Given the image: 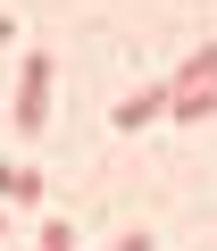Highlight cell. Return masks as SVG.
Masks as SVG:
<instances>
[{
    "instance_id": "6da1fadb",
    "label": "cell",
    "mask_w": 217,
    "mask_h": 251,
    "mask_svg": "<svg viewBox=\"0 0 217 251\" xmlns=\"http://www.w3.org/2000/svg\"><path fill=\"white\" fill-rule=\"evenodd\" d=\"M42 117H50V59H17V100H9V134H42Z\"/></svg>"
},
{
    "instance_id": "7a4b0ae2",
    "label": "cell",
    "mask_w": 217,
    "mask_h": 251,
    "mask_svg": "<svg viewBox=\"0 0 217 251\" xmlns=\"http://www.w3.org/2000/svg\"><path fill=\"white\" fill-rule=\"evenodd\" d=\"M159 117H167V84H151V92L117 100V117H108V126H117V134H142V126H159Z\"/></svg>"
},
{
    "instance_id": "3957f363",
    "label": "cell",
    "mask_w": 217,
    "mask_h": 251,
    "mask_svg": "<svg viewBox=\"0 0 217 251\" xmlns=\"http://www.w3.org/2000/svg\"><path fill=\"white\" fill-rule=\"evenodd\" d=\"M217 117V84H192V92H167V126H209Z\"/></svg>"
},
{
    "instance_id": "277c9868",
    "label": "cell",
    "mask_w": 217,
    "mask_h": 251,
    "mask_svg": "<svg viewBox=\"0 0 217 251\" xmlns=\"http://www.w3.org/2000/svg\"><path fill=\"white\" fill-rule=\"evenodd\" d=\"M192 84H217V42H200L192 59H175V75H167V92H192Z\"/></svg>"
},
{
    "instance_id": "5b68a950",
    "label": "cell",
    "mask_w": 217,
    "mask_h": 251,
    "mask_svg": "<svg viewBox=\"0 0 217 251\" xmlns=\"http://www.w3.org/2000/svg\"><path fill=\"white\" fill-rule=\"evenodd\" d=\"M0 201H42V176L9 159V168H0Z\"/></svg>"
},
{
    "instance_id": "8992f818",
    "label": "cell",
    "mask_w": 217,
    "mask_h": 251,
    "mask_svg": "<svg viewBox=\"0 0 217 251\" xmlns=\"http://www.w3.org/2000/svg\"><path fill=\"white\" fill-rule=\"evenodd\" d=\"M42 251H75V226L67 218H42Z\"/></svg>"
},
{
    "instance_id": "52a82bcc",
    "label": "cell",
    "mask_w": 217,
    "mask_h": 251,
    "mask_svg": "<svg viewBox=\"0 0 217 251\" xmlns=\"http://www.w3.org/2000/svg\"><path fill=\"white\" fill-rule=\"evenodd\" d=\"M108 251H151V226H134V234H117Z\"/></svg>"
},
{
    "instance_id": "ba28073f",
    "label": "cell",
    "mask_w": 217,
    "mask_h": 251,
    "mask_svg": "<svg viewBox=\"0 0 217 251\" xmlns=\"http://www.w3.org/2000/svg\"><path fill=\"white\" fill-rule=\"evenodd\" d=\"M0 42H9V17H0Z\"/></svg>"
}]
</instances>
